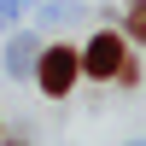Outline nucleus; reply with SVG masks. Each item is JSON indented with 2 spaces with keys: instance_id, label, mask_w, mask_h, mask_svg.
Masks as SVG:
<instances>
[{
  "instance_id": "4",
  "label": "nucleus",
  "mask_w": 146,
  "mask_h": 146,
  "mask_svg": "<svg viewBox=\"0 0 146 146\" xmlns=\"http://www.w3.org/2000/svg\"><path fill=\"white\" fill-rule=\"evenodd\" d=\"M12 146H23V140H12Z\"/></svg>"
},
{
  "instance_id": "1",
  "label": "nucleus",
  "mask_w": 146,
  "mask_h": 146,
  "mask_svg": "<svg viewBox=\"0 0 146 146\" xmlns=\"http://www.w3.org/2000/svg\"><path fill=\"white\" fill-rule=\"evenodd\" d=\"M76 76H82V58L70 53V47H47L41 53V94L47 100H64V94L76 88Z\"/></svg>"
},
{
  "instance_id": "3",
  "label": "nucleus",
  "mask_w": 146,
  "mask_h": 146,
  "mask_svg": "<svg viewBox=\"0 0 146 146\" xmlns=\"http://www.w3.org/2000/svg\"><path fill=\"white\" fill-rule=\"evenodd\" d=\"M123 35L146 47V0H135V6H129V18H123Z\"/></svg>"
},
{
  "instance_id": "2",
  "label": "nucleus",
  "mask_w": 146,
  "mask_h": 146,
  "mask_svg": "<svg viewBox=\"0 0 146 146\" xmlns=\"http://www.w3.org/2000/svg\"><path fill=\"white\" fill-rule=\"evenodd\" d=\"M82 70L100 76V82H111L117 70H123V41H117V35H94L88 53H82Z\"/></svg>"
}]
</instances>
